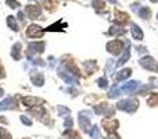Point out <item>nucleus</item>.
Wrapping results in <instances>:
<instances>
[{
  "label": "nucleus",
  "mask_w": 158,
  "mask_h": 139,
  "mask_svg": "<svg viewBox=\"0 0 158 139\" xmlns=\"http://www.w3.org/2000/svg\"><path fill=\"white\" fill-rule=\"evenodd\" d=\"M140 88V82L137 81H131L128 82V84H123L122 86H121V92H136V89H139Z\"/></svg>",
  "instance_id": "6e6552de"
},
{
  "label": "nucleus",
  "mask_w": 158,
  "mask_h": 139,
  "mask_svg": "<svg viewBox=\"0 0 158 139\" xmlns=\"http://www.w3.org/2000/svg\"><path fill=\"white\" fill-rule=\"evenodd\" d=\"M25 13H27V15L29 17V18H38L39 15H40L42 10L39 6H27L25 7Z\"/></svg>",
  "instance_id": "0eeeda50"
},
{
  "label": "nucleus",
  "mask_w": 158,
  "mask_h": 139,
  "mask_svg": "<svg viewBox=\"0 0 158 139\" xmlns=\"http://www.w3.org/2000/svg\"><path fill=\"white\" fill-rule=\"evenodd\" d=\"M0 138H2V139H11L10 134H8L4 128H2V127H0Z\"/></svg>",
  "instance_id": "cd10ccee"
},
{
  "label": "nucleus",
  "mask_w": 158,
  "mask_h": 139,
  "mask_svg": "<svg viewBox=\"0 0 158 139\" xmlns=\"http://www.w3.org/2000/svg\"><path fill=\"white\" fill-rule=\"evenodd\" d=\"M129 57H131V46H126L125 49L122 50V54H121V57H119V60H118L117 66H123V64L129 60Z\"/></svg>",
  "instance_id": "f8f14e48"
},
{
  "label": "nucleus",
  "mask_w": 158,
  "mask_h": 139,
  "mask_svg": "<svg viewBox=\"0 0 158 139\" xmlns=\"http://www.w3.org/2000/svg\"><path fill=\"white\" fill-rule=\"evenodd\" d=\"M122 42L121 41H111L107 43V50H108L110 53H112V54H119V53H122Z\"/></svg>",
  "instance_id": "39448f33"
},
{
  "label": "nucleus",
  "mask_w": 158,
  "mask_h": 139,
  "mask_svg": "<svg viewBox=\"0 0 158 139\" xmlns=\"http://www.w3.org/2000/svg\"><path fill=\"white\" fill-rule=\"evenodd\" d=\"M131 74H132L131 68H123L122 71H119L117 74V81H125V79H128L131 76Z\"/></svg>",
  "instance_id": "dca6fc26"
},
{
  "label": "nucleus",
  "mask_w": 158,
  "mask_h": 139,
  "mask_svg": "<svg viewBox=\"0 0 158 139\" xmlns=\"http://www.w3.org/2000/svg\"><path fill=\"white\" fill-rule=\"evenodd\" d=\"M140 66H142L143 68L148 70V71L158 72V63L151 57V56H146V57H143L142 60H140Z\"/></svg>",
  "instance_id": "7ed1b4c3"
},
{
  "label": "nucleus",
  "mask_w": 158,
  "mask_h": 139,
  "mask_svg": "<svg viewBox=\"0 0 158 139\" xmlns=\"http://www.w3.org/2000/svg\"><path fill=\"white\" fill-rule=\"evenodd\" d=\"M123 29H121V28H117V27H112L111 29H110V35H117V33H122Z\"/></svg>",
  "instance_id": "c85d7f7f"
},
{
  "label": "nucleus",
  "mask_w": 158,
  "mask_h": 139,
  "mask_svg": "<svg viewBox=\"0 0 158 139\" xmlns=\"http://www.w3.org/2000/svg\"><path fill=\"white\" fill-rule=\"evenodd\" d=\"M115 66H117V64H115V61H114V60H108V63H107V67H106V71L110 74L112 70H114V67H115Z\"/></svg>",
  "instance_id": "bb28decb"
},
{
  "label": "nucleus",
  "mask_w": 158,
  "mask_h": 139,
  "mask_svg": "<svg viewBox=\"0 0 158 139\" xmlns=\"http://www.w3.org/2000/svg\"><path fill=\"white\" fill-rule=\"evenodd\" d=\"M22 103H24L25 106H28V107H35V106H38V103H40V100H39L38 98L27 96V98L22 99Z\"/></svg>",
  "instance_id": "2eb2a0df"
},
{
  "label": "nucleus",
  "mask_w": 158,
  "mask_h": 139,
  "mask_svg": "<svg viewBox=\"0 0 158 139\" xmlns=\"http://www.w3.org/2000/svg\"><path fill=\"white\" fill-rule=\"evenodd\" d=\"M42 35H43V29L39 25L33 24L27 29V36H29V38H40Z\"/></svg>",
  "instance_id": "423d86ee"
},
{
  "label": "nucleus",
  "mask_w": 158,
  "mask_h": 139,
  "mask_svg": "<svg viewBox=\"0 0 158 139\" xmlns=\"http://www.w3.org/2000/svg\"><path fill=\"white\" fill-rule=\"evenodd\" d=\"M17 102L13 98H6L3 102H0V110H10V109H15Z\"/></svg>",
  "instance_id": "9d476101"
},
{
  "label": "nucleus",
  "mask_w": 158,
  "mask_h": 139,
  "mask_svg": "<svg viewBox=\"0 0 158 139\" xmlns=\"http://www.w3.org/2000/svg\"><path fill=\"white\" fill-rule=\"evenodd\" d=\"M85 68H87V72L92 74L93 71L96 70V63L94 61H86V63H85Z\"/></svg>",
  "instance_id": "5701e85b"
},
{
  "label": "nucleus",
  "mask_w": 158,
  "mask_h": 139,
  "mask_svg": "<svg viewBox=\"0 0 158 139\" xmlns=\"http://www.w3.org/2000/svg\"><path fill=\"white\" fill-rule=\"evenodd\" d=\"M58 114H60L61 117H64V118H68L69 114H71V111H69V109H67V107L60 106L58 107Z\"/></svg>",
  "instance_id": "aec40b11"
},
{
  "label": "nucleus",
  "mask_w": 158,
  "mask_h": 139,
  "mask_svg": "<svg viewBox=\"0 0 158 139\" xmlns=\"http://www.w3.org/2000/svg\"><path fill=\"white\" fill-rule=\"evenodd\" d=\"M3 76H4V70H3L2 64H0V78H3Z\"/></svg>",
  "instance_id": "72a5a7b5"
},
{
  "label": "nucleus",
  "mask_w": 158,
  "mask_h": 139,
  "mask_svg": "<svg viewBox=\"0 0 158 139\" xmlns=\"http://www.w3.org/2000/svg\"><path fill=\"white\" fill-rule=\"evenodd\" d=\"M90 117H89V111H81L79 113V127H81L83 131L89 132L90 128Z\"/></svg>",
  "instance_id": "20e7f679"
},
{
  "label": "nucleus",
  "mask_w": 158,
  "mask_h": 139,
  "mask_svg": "<svg viewBox=\"0 0 158 139\" xmlns=\"http://www.w3.org/2000/svg\"><path fill=\"white\" fill-rule=\"evenodd\" d=\"M94 111L97 113V114L100 115H112L114 114V109H111L110 106H107V104H101V106H96L94 107Z\"/></svg>",
  "instance_id": "1a4fd4ad"
},
{
  "label": "nucleus",
  "mask_w": 158,
  "mask_h": 139,
  "mask_svg": "<svg viewBox=\"0 0 158 139\" xmlns=\"http://www.w3.org/2000/svg\"><path fill=\"white\" fill-rule=\"evenodd\" d=\"M89 134H90V137H92L93 139H98V137H100V134H98V128L97 127H92V128L89 129Z\"/></svg>",
  "instance_id": "b1692460"
},
{
  "label": "nucleus",
  "mask_w": 158,
  "mask_h": 139,
  "mask_svg": "<svg viewBox=\"0 0 158 139\" xmlns=\"http://www.w3.org/2000/svg\"><path fill=\"white\" fill-rule=\"evenodd\" d=\"M110 3H112V4H115V3H117V0H108Z\"/></svg>",
  "instance_id": "4c0bfd02"
},
{
  "label": "nucleus",
  "mask_w": 158,
  "mask_h": 139,
  "mask_svg": "<svg viewBox=\"0 0 158 139\" xmlns=\"http://www.w3.org/2000/svg\"><path fill=\"white\" fill-rule=\"evenodd\" d=\"M131 33H132V36H133V39H136V41L143 39L142 28H139L136 24H131Z\"/></svg>",
  "instance_id": "ddd939ff"
},
{
  "label": "nucleus",
  "mask_w": 158,
  "mask_h": 139,
  "mask_svg": "<svg viewBox=\"0 0 158 139\" xmlns=\"http://www.w3.org/2000/svg\"><path fill=\"white\" fill-rule=\"evenodd\" d=\"M150 2H153V3H157V2H158V0H150Z\"/></svg>",
  "instance_id": "58836bf2"
},
{
  "label": "nucleus",
  "mask_w": 158,
  "mask_h": 139,
  "mask_svg": "<svg viewBox=\"0 0 158 139\" xmlns=\"http://www.w3.org/2000/svg\"><path fill=\"white\" fill-rule=\"evenodd\" d=\"M44 46H46V45H44V42H32V43H29L28 50H27V57L28 59H32L33 54L43 53Z\"/></svg>",
  "instance_id": "f03ea898"
},
{
  "label": "nucleus",
  "mask_w": 158,
  "mask_h": 139,
  "mask_svg": "<svg viewBox=\"0 0 158 139\" xmlns=\"http://www.w3.org/2000/svg\"><path fill=\"white\" fill-rule=\"evenodd\" d=\"M104 127H106L107 132H115V129L118 128V121L117 120H104L103 121Z\"/></svg>",
  "instance_id": "4468645a"
},
{
  "label": "nucleus",
  "mask_w": 158,
  "mask_h": 139,
  "mask_svg": "<svg viewBox=\"0 0 158 139\" xmlns=\"http://www.w3.org/2000/svg\"><path fill=\"white\" fill-rule=\"evenodd\" d=\"M11 57H13L14 60H19V59H21V43H15L13 46Z\"/></svg>",
  "instance_id": "f3484780"
},
{
  "label": "nucleus",
  "mask_w": 158,
  "mask_h": 139,
  "mask_svg": "<svg viewBox=\"0 0 158 139\" xmlns=\"http://www.w3.org/2000/svg\"><path fill=\"white\" fill-rule=\"evenodd\" d=\"M64 127H65V128H67V129L72 128V118H71V117L65 118V123H64Z\"/></svg>",
  "instance_id": "7c9ffc66"
},
{
  "label": "nucleus",
  "mask_w": 158,
  "mask_h": 139,
  "mask_svg": "<svg viewBox=\"0 0 158 139\" xmlns=\"http://www.w3.org/2000/svg\"><path fill=\"white\" fill-rule=\"evenodd\" d=\"M93 6H94L96 8H103L104 7V3L101 2V0H93Z\"/></svg>",
  "instance_id": "2f4dec72"
},
{
  "label": "nucleus",
  "mask_w": 158,
  "mask_h": 139,
  "mask_svg": "<svg viewBox=\"0 0 158 139\" xmlns=\"http://www.w3.org/2000/svg\"><path fill=\"white\" fill-rule=\"evenodd\" d=\"M128 14L126 13H119V11H117V21L121 22V24H123V22H128Z\"/></svg>",
  "instance_id": "412c9836"
},
{
  "label": "nucleus",
  "mask_w": 158,
  "mask_h": 139,
  "mask_svg": "<svg viewBox=\"0 0 158 139\" xmlns=\"http://www.w3.org/2000/svg\"><path fill=\"white\" fill-rule=\"evenodd\" d=\"M157 18H158V14H157Z\"/></svg>",
  "instance_id": "ea45409f"
},
{
  "label": "nucleus",
  "mask_w": 158,
  "mask_h": 139,
  "mask_svg": "<svg viewBox=\"0 0 158 139\" xmlns=\"http://www.w3.org/2000/svg\"><path fill=\"white\" fill-rule=\"evenodd\" d=\"M117 107L119 110H123V111L128 113H135L139 107V102L136 99H126V100H122L117 104Z\"/></svg>",
  "instance_id": "f257e3e1"
},
{
  "label": "nucleus",
  "mask_w": 158,
  "mask_h": 139,
  "mask_svg": "<svg viewBox=\"0 0 158 139\" xmlns=\"http://www.w3.org/2000/svg\"><path fill=\"white\" fill-rule=\"evenodd\" d=\"M139 15H140V18L147 20L148 17H150V8H147V7H142V8L139 10Z\"/></svg>",
  "instance_id": "6ab92c4d"
},
{
  "label": "nucleus",
  "mask_w": 158,
  "mask_h": 139,
  "mask_svg": "<svg viewBox=\"0 0 158 139\" xmlns=\"http://www.w3.org/2000/svg\"><path fill=\"white\" fill-rule=\"evenodd\" d=\"M7 25L10 27V29H13V31H18V24H17L15 18H14L13 15H8V17H7Z\"/></svg>",
  "instance_id": "a211bd4d"
},
{
  "label": "nucleus",
  "mask_w": 158,
  "mask_h": 139,
  "mask_svg": "<svg viewBox=\"0 0 158 139\" xmlns=\"http://www.w3.org/2000/svg\"><path fill=\"white\" fill-rule=\"evenodd\" d=\"M18 17H19V20H24V14H22V13H19Z\"/></svg>",
  "instance_id": "f704fd0d"
},
{
  "label": "nucleus",
  "mask_w": 158,
  "mask_h": 139,
  "mask_svg": "<svg viewBox=\"0 0 158 139\" xmlns=\"http://www.w3.org/2000/svg\"><path fill=\"white\" fill-rule=\"evenodd\" d=\"M31 79H32V82L36 85V86H42V85L44 84V76L42 72L32 71V72H31Z\"/></svg>",
  "instance_id": "9b49d317"
},
{
  "label": "nucleus",
  "mask_w": 158,
  "mask_h": 139,
  "mask_svg": "<svg viewBox=\"0 0 158 139\" xmlns=\"http://www.w3.org/2000/svg\"><path fill=\"white\" fill-rule=\"evenodd\" d=\"M6 4L10 6L11 8H18L19 7V3L17 0H6Z\"/></svg>",
  "instance_id": "a878e982"
},
{
  "label": "nucleus",
  "mask_w": 158,
  "mask_h": 139,
  "mask_svg": "<svg viewBox=\"0 0 158 139\" xmlns=\"http://www.w3.org/2000/svg\"><path fill=\"white\" fill-rule=\"evenodd\" d=\"M3 93H4V90H3L2 88H0V98H2V96H3Z\"/></svg>",
  "instance_id": "e433bc0d"
},
{
  "label": "nucleus",
  "mask_w": 158,
  "mask_h": 139,
  "mask_svg": "<svg viewBox=\"0 0 158 139\" xmlns=\"http://www.w3.org/2000/svg\"><path fill=\"white\" fill-rule=\"evenodd\" d=\"M110 139H119V137H117V135H112V137L110 138Z\"/></svg>",
  "instance_id": "c9c22d12"
},
{
  "label": "nucleus",
  "mask_w": 158,
  "mask_h": 139,
  "mask_svg": "<svg viewBox=\"0 0 158 139\" xmlns=\"http://www.w3.org/2000/svg\"><path fill=\"white\" fill-rule=\"evenodd\" d=\"M97 84L100 88H103V89H106L107 86H108V81H107L106 78H98L97 79Z\"/></svg>",
  "instance_id": "393cba45"
},
{
  "label": "nucleus",
  "mask_w": 158,
  "mask_h": 139,
  "mask_svg": "<svg viewBox=\"0 0 158 139\" xmlns=\"http://www.w3.org/2000/svg\"><path fill=\"white\" fill-rule=\"evenodd\" d=\"M21 121L25 124V125H31V124H32V121H31L27 115H21Z\"/></svg>",
  "instance_id": "473e14b6"
},
{
  "label": "nucleus",
  "mask_w": 158,
  "mask_h": 139,
  "mask_svg": "<svg viewBox=\"0 0 158 139\" xmlns=\"http://www.w3.org/2000/svg\"><path fill=\"white\" fill-rule=\"evenodd\" d=\"M119 92H121V89H119V86H117V85H114V86L111 88V90L108 92V96L111 99H114V98H117L118 95H119Z\"/></svg>",
  "instance_id": "4be33fe9"
},
{
  "label": "nucleus",
  "mask_w": 158,
  "mask_h": 139,
  "mask_svg": "<svg viewBox=\"0 0 158 139\" xmlns=\"http://www.w3.org/2000/svg\"><path fill=\"white\" fill-rule=\"evenodd\" d=\"M158 103V93H156L154 96H151L150 99H148V104H153V106H156Z\"/></svg>",
  "instance_id": "c756f323"
}]
</instances>
